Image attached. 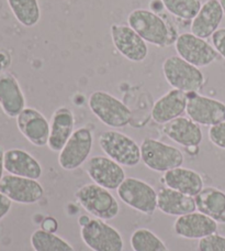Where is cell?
Masks as SVG:
<instances>
[{
    "label": "cell",
    "instance_id": "1",
    "mask_svg": "<svg viewBox=\"0 0 225 251\" xmlns=\"http://www.w3.org/2000/svg\"><path fill=\"white\" fill-rule=\"evenodd\" d=\"M128 25L146 43L157 48L173 46L179 35L172 21L147 9H134L130 12Z\"/></svg>",
    "mask_w": 225,
    "mask_h": 251
},
{
    "label": "cell",
    "instance_id": "2",
    "mask_svg": "<svg viewBox=\"0 0 225 251\" xmlns=\"http://www.w3.org/2000/svg\"><path fill=\"white\" fill-rule=\"evenodd\" d=\"M88 106L100 122L110 128H124L131 123L132 113L129 107L110 93L96 91L90 94Z\"/></svg>",
    "mask_w": 225,
    "mask_h": 251
},
{
    "label": "cell",
    "instance_id": "3",
    "mask_svg": "<svg viewBox=\"0 0 225 251\" xmlns=\"http://www.w3.org/2000/svg\"><path fill=\"white\" fill-rule=\"evenodd\" d=\"M75 197L80 206L94 218L111 221L120 213V205L107 188L90 183L78 188Z\"/></svg>",
    "mask_w": 225,
    "mask_h": 251
},
{
    "label": "cell",
    "instance_id": "4",
    "mask_svg": "<svg viewBox=\"0 0 225 251\" xmlns=\"http://www.w3.org/2000/svg\"><path fill=\"white\" fill-rule=\"evenodd\" d=\"M163 74L170 86L187 94L198 93L203 87L205 78L202 71L178 55H172L163 63Z\"/></svg>",
    "mask_w": 225,
    "mask_h": 251
},
{
    "label": "cell",
    "instance_id": "5",
    "mask_svg": "<svg viewBox=\"0 0 225 251\" xmlns=\"http://www.w3.org/2000/svg\"><path fill=\"white\" fill-rule=\"evenodd\" d=\"M98 142L103 153L122 167H136L142 161L141 147L128 134L108 130L99 136Z\"/></svg>",
    "mask_w": 225,
    "mask_h": 251
},
{
    "label": "cell",
    "instance_id": "6",
    "mask_svg": "<svg viewBox=\"0 0 225 251\" xmlns=\"http://www.w3.org/2000/svg\"><path fill=\"white\" fill-rule=\"evenodd\" d=\"M139 147L142 162L152 171L165 173L182 167L184 162V155L181 150L156 139L145 138Z\"/></svg>",
    "mask_w": 225,
    "mask_h": 251
},
{
    "label": "cell",
    "instance_id": "7",
    "mask_svg": "<svg viewBox=\"0 0 225 251\" xmlns=\"http://www.w3.org/2000/svg\"><path fill=\"white\" fill-rule=\"evenodd\" d=\"M80 237L84 244L92 251H122V235L113 226L99 218H91L80 227Z\"/></svg>",
    "mask_w": 225,
    "mask_h": 251
},
{
    "label": "cell",
    "instance_id": "8",
    "mask_svg": "<svg viewBox=\"0 0 225 251\" xmlns=\"http://www.w3.org/2000/svg\"><path fill=\"white\" fill-rule=\"evenodd\" d=\"M119 199L125 205L144 215H153L157 209V192L151 184L136 177H127L118 190Z\"/></svg>",
    "mask_w": 225,
    "mask_h": 251
},
{
    "label": "cell",
    "instance_id": "9",
    "mask_svg": "<svg viewBox=\"0 0 225 251\" xmlns=\"http://www.w3.org/2000/svg\"><path fill=\"white\" fill-rule=\"evenodd\" d=\"M93 146V134L86 127L76 129L64 148L58 152V164L65 171H74L88 161Z\"/></svg>",
    "mask_w": 225,
    "mask_h": 251
},
{
    "label": "cell",
    "instance_id": "10",
    "mask_svg": "<svg viewBox=\"0 0 225 251\" xmlns=\"http://www.w3.org/2000/svg\"><path fill=\"white\" fill-rule=\"evenodd\" d=\"M175 49L178 56L199 69L213 64L220 57L212 44L191 32L179 34Z\"/></svg>",
    "mask_w": 225,
    "mask_h": 251
},
{
    "label": "cell",
    "instance_id": "11",
    "mask_svg": "<svg viewBox=\"0 0 225 251\" xmlns=\"http://www.w3.org/2000/svg\"><path fill=\"white\" fill-rule=\"evenodd\" d=\"M186 114L200 126L212 127L225 122V104L198 93L188 94Z\"/></svg>",
    "mask_w": 225,
    "mask_h": 251
},
{
    "label": "cell",
    "instance_id": "12",
    "mask_svg": "<svg viewBox=\"0 0 225 251\" xmlns=\"http://www.w3.org/2000/svg\"><path fill=\"white\" fill-rule=\"evenodd\" d=\"M110 34L116 51L125 59L133 63L145 61L148 55L147 43L129 25H112Z\"/></svg>",
    "mask_w": 225,
    "mask_h": 251
},
{
    "label": "cell",
    "instance_id": "13",
    "mask_svg": "<svg viewBox=\"0 0 225 251\" xmlns=\"http://www.w3.org/2000/svg\"><path fill=\"white\" fill-rule=\"evenodd\" d=\"M86 172L97 185L107 190H118L127 178L122 165L105 155H94L86 162Z\"/></svg>",
    "mask_w": 225,
    "mask_h": 251
},
{
    "label": "cell",
    "instance_id": "14",
    "mask_svg": "<svg viewBox=\"0 0 225 251\" xmlns=\"http://www.w3.org/2000/svg\"><path fill=\"white\" fill-rule=\"evenodd\" d=\"M0 193L15 203L31 205L43 199L44 188L38 180L7 174L0 182Z\"/></svg>",
    "mask_w": 225,
    "mask_h": 251
},
{
    "label": "cell",
    "instance_id": "15",
    "mask_svg": "<svg viewBox=\"0 0 225 251\" xmlns=\"http://www.w3.org/2000/svg\"><path fill=\"white\" fill-rule=\"evenodd\" d=\"M17 119L18 130L31 145L42 148L47 146L49 122L38 109L25 107Z\"/></svg>",
    "mask_w": 225,
    "mask_h": 251
},
{
    "label": "cell",
    "instance_id": "16",
    "mask_svg": "<svg viewBox=\"0 0 225 251\" xmlns=\"http://www.w3.org/2000/svg\"><path fill=\"white\" fill-rule=\"evenodd\" d=\"M218 226L219 224L212 218L196 210L178 217L174 223V231L181 238L200 240L215 234Z\"/></svg>",
    "mask_w": 225,
    "mask_h": 251
},
{
    "label": "cell",
    "instance_id": "17",
    "mask_svg": "<svg viewBox=\"0 0 225 251\" xmlns=\"http://www.w3.org/2000/svg\"><path fill=\"white\" fill-rule=\"evenodd\" d=\"M25 96L19 82L13 74H0V108L9 118H17L25 108Z\"/></svg>",
    "mask_w": 225,
    "mask_h": 251
},
{
    "label": "cell",
    "instance_id": "18",
    "mask_svg": "<svg viewBox=\"0 0 225 251\" xmlns=\"http://www.w3.org/2000/svg\"><path fill=\"white\" fill-rule=\"evenodd\" d=\"M3 162L4 171L11 176L39 180L43 174L41 163L25 150L13 148L4 151Z\"/></svg>",
    "mask_w": 225,
    "mask_h": 251
},
{
    "label": "cell",
    "instance_id": "19",
    "mask_svg": "<svg viewBox=\"0 0 225 251\" xmlns=\"http://www.w3.org/2000/svg\"><path fill=\"white\" fill-rule=\"evenodd\" d=\"M187 102V93L175 88L170 89L155 101L152 109V118L157 124L166 125L186 113Z\"/></svg>",
    "mask_w": 225,
    "mask_h": 251
},
{
    "label": "cell",
    "instance_id": "20",
    "mask_svg": "<svg viewBox=\"0 0 225 251\" xmlns=\"http://www.w3.org/2000/svg\"><path fill=\"white\" fill-rule=\"evenodd\" d=\"M75 131L73 110L62 106L54 111L49 122V138L47 147L54 152H60Z\"/></svg>",
    "mask_w": 225,
    "mask_h": 251
},
{
    "label": "cell",
    "instance_id": "21",
    "mask_svg": "<svg viewBox=\"0 0 225 251\" xmlns=\"http://www.w3.org/2000/svg\"><path fill=\"white\" fill-rule=\"evenodd\" d=\"M223 17L224 12L219 0H206L191 21V33L204 40L211 38L220 29Z\"/></svg>",
    "mask_w": 225,
    "mask_h": 251
},
{
    "label": "cell",
    "instance_id": "22",
    "mask_svg": "<svg viewBox=\"0 0 225 251\" xmlns=\"http://www.w3.org/2000/svg\"><path fill=\"white\" fill-rule=\"evenodd\" d=\"M163 132L170 140L184 148H198L203 140L201 126L182 116L164 125Z\"/></svg>",
    "mask_w": 225,
    "mask_h": 251
},
{
    "label": "cell",
    "instance_id": "23",
    "mask_svg": "<svg viewBox=\"0 0 225 251\" xmlns=\"http://www.w3.org/2000/svg\"><path fill=\"white\" fill-rule=\"evenodd\" d=\"M166 187L181 192L188 196L196 197L204 188L203 177L195 170L179 167L164 173Z\"/></svg>",
    "mask_w": 225,
    "mask_h": 251
},
{
    "label": "cell",
    "instance_id": "24",
    "mask_svg": "<svg viewBox=\"0 0 225 251\" xmlns=\"http://www.w3.org/2000/svg\"><path fill=\"white\" fill-rule=\"evenodd\" d=\"M157 209L168 216H183L197 210L195 197L169 187L160 188L157 193Z\"/></svg>",
    "mask_w": 225,
    "mask_h": 251
},
{
    "label": "cell",
    "instance_id": "25",
    "mask_svg": "<svg viewBox=\"0 0 225 251\" xmlns=\"http://www.w3.org/2000/svg\"><path fill=\"white\" fill-rule=\"evenodd\" d=\"M197 210L212 218L218 224H225V192L217 187H204L195 197Z\"/></svg>",
    "mask_w": 225,
    "mask_h": 251
},
{
    "label": "cell",
    "instance_id": "26",
    "mask_svg": "<svg viewBox=\"0 0 225 251\" xmlns=\"http://www.w3.org/2000/svg\"><path fill=\"white\" fill-rule=\"evenodd\" d=\"M13 16L25 28H33L41 20V8L38 0H7Z\"/></svg>",
    "mask_w": 225,
    "mask_h": 251
},
{
    "label": "cell",
    "instance_id": "27",
    "mask_svg": "<svg viewBox=\"0 0 225 251\" xmlns=\"http://www.w3.org/2000/svg\"><path fill=\"white\" fill-rule=\"evenodd\" d=\"M30 243L34 251H75L68 241L55 232L45 231L42 228L33 231Z\"/></svg>",
    "mask_w": 225,
    "mask_h": 251
},
{
    "label": "cell",
    "instance_id": "28",
    "mask_svg": "<svg viewBox=\"0 0 225 251\" xmlns=\"http://www.w3.org/2000/svg\"><path fill=\"white\" fill-rule=\"evenodd\" d=\"M133 251H169L158 236L147 228H138L130 238Z\"/></svg>",
    "mask_w": 225,
    "mask_h": 251
},
{
    "label": "cell",
    "instance_id": "29",
    "mask_svg": "<svg viewBox=\"0 0 225 251\" xmlns=\"http://www.w3.org/2000/svg\"><path fill=\"white\" fill-rule=\"evenodd\" d=\"M170 15L183 21H192L201 9V0H161Z\"/></svg>",
    "mask_w": 225,
    "mask_h": 251
},
{
    "label": "cell",
    "instance_id": "30",
    "mask_svg": "<svg viewBox=\"0 0 225 251\" xmlns=\"http://www.w3.org/2000/svg\"><path fill=\"white\" fill-rule=\"evenodd\" d=\"M199 251H225V236L215 232L205 238H202L198 243Z\"/></svg>",
    "mask_w": 225,
    "mask_h": 251
},
{
    "label": "cell",
    "instance_id": "31",
    "mask_svg": "<svg viewBox=\"0 0 225 251\" xmlns=\"http://www.w3.org/2000/svg\"><path fill=\"white\" fill-rule=\"evenodd\" d=\"M208 136L209 140L212 142L215 147L225 150V122L210 127Z\"/></svg>",
    "mask_w": 225,
    "mask_h": 251
},
{
    "label": "cell",
    "instance_id": "32",
    "mask_svg": "<svg viewBox=\"0 0 225 251\" xmlns=\"http://www.w3.org/2000/svg\"><path fill=\"white\" fill-rule=\"evenodd\" d=\"M211 40L219 55L225 60V28H220L218 31H215Z\"/></svg>",
    "mask_w": 225,
    "mask_h": 251
},
{
    "label": "cell",
    "instance_id": "33",
    "mask_svg": "<svg viewBox=\"0 0 225 251\" xmlns=\"http://www.w3.org/2000/svg\"><path fill=\"white\" fill-rule=\"evenodd\" d=\"M12 201L8 199L6 195L0 193V221L7 216L9 212L11 210Z\"/></svg>",
    "mask_w": 225,
    "mask_h": 251
},
{
    "label": "cell",
    "instance_id": "34",
    "mask_svg": "<svg viewBox=\"0 0 225 251\" xmlns=\"http://www.w3.org/2000/svg\"><path fill=\"white\" fill-rule=\"evenodd\" d=\"M42 229L48 232H56L58 229V223L55 218L45 217L42 222Z\"/></svg>",
    "mask_w": 225,
    "mask_h": 251
},
{
    "label": "cell",
    "instance_id": "35",
    "mask_svg": "<svg viewBox=\"0 0 225 251\" xmlns=\"http://www.w3.org/2000/svg\"><path fill=\"white\" fill-rule=\"evenodd\" d=\"M3 158H4V151L1 147H0V182H1L2 177H3V171H4V162H3Z\"/></svg>",
    "mask_w": 225,
    "mask_h": 251
},
{
    "label": "cell",
    "instance_id": "36",
    "mask_svg": "<svg viewBox=\"0 0 225 251\" xmlns=\"http://www.w3.org/2000/svg\"><path fill=\"white\" fill-rule=\"evenodd\" d=\"M90 219H91V218L88 217V216H86V215H83V216L78 219V223H79L80 227L84 226V225H86V224H88Z\"/></svg>",
    "mask_w": 225,
    "mask_h": 251
},
{
    "label": "cell",
    "instance_id": "37",
    "mask_svg": "<svg viewBox=\"0 0 225 251\" xmlns=\"http://www.w3.org/2000/svg\"><path fill=\"white\" fill-rule=\"evenodd\" d=\"M219 1H220V3H221L222 9H223V12H224V15H225V0H219Z\"/></svg>",
    "mask_w": 225,
    "mask_h": 251
}]
</instances>
